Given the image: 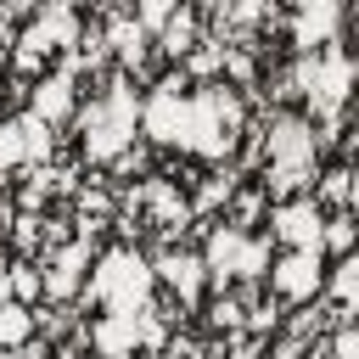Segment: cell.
Returning a JSON list of instances; mask_svg holds the SVG:
<instances>
[{"label": "cell", "mask_w": 359, "mask_h": 359, "mask_svg": "<svg viewBox=\"0 0 359 359\" xmlns=\"http://www.w3.org/2000/svg\"><path fill=\"white\" fill-rule=\"evenodd\" d=\"M180 90H185L180 79L157 84V95L140 107V129L151 140H163V146H185L196 157H224L230 140H236V129H241L236 95L224 84H208L196 95H180Z\"/></svg>", "instance_id": "obj_1"}, {"label": "cell", "mask_w": 359, "mask_h": 359, "mask_svg": "<svg viewBox=\"0 0 359 359\" xmlns=\"http://www.w3.org/2000/svg\"><path fill=\"white\" fill-rule=\"evenodd\" d=\"M6 275H11V303H17V297H34V292H39V275H34L28 264H11Z\"/></svg>", "instance_id": "obj_21"}, {"label": "cell", "mask_w": 359, "mask_h": 359, "mask_svg": "<svg viewBox=\"0 0 359 359\" xmlns=\"http://www.w3.org/2000/svg\"><path fill=\"white\" fill-rule=\"evenodd\" d=\"M0 303H11V275H6V264H0Z\"/></svg>", "instance_id": "obj_25"}, {"label": "cell", "mask_w": 359, "mask_h": 359, "mask_svg": "<svg viewBox=\"0 0 359 359\" xmlns=\"http://www.w3.org/2000/svg\"><path fill=\"white\" fill-rule=\"evenodd\" d=\"M269 280H275V292L286 297V303H303V297H314L320 292V280H325V269H320V252L309 247V252H286L275 269H269Z\"/></svg>", "instance_id": "obj_10"}, {"label": "cell", "mask_w": 359, "mask_h": 359, "mask_svg": "<svg viewBox=\"0 0 359 359\" xmlns=\"http://www.w3.org/2000/svg\"><path fill=\"white\" fill-rule=\"evenodd\" d=\"M84 258H90L84 241L62 247V252L50 258V269L39 275V292H50V297H73V292H79V269H84Z\"/></svg>", "instance_id": "obj_14"}, {"label": "cell", "mask_w": 359, "mask_h": 359, "mask_svg": "<svg viewBox=\"0 0 359 359\" xmlns=\"http://www.w3.org/2000/svg\"><path fill=\"white\" fill-rule=\"evenodd\" d=\"M34 337V314L22 303H0V348H22Z\"/></svg>", "instance_id": "obj_15"}, {"label": "cell", "mask_w": 359, "mask_h": 359, "mask_svg": "<svg viewBox=\"0 0 359 359\" xmlns=\"http://www.w3.org/2000/svg\"><path fill=\"white\" fill-rule=\"evenodd\" d=\"M314 191H320L325 202H337V208L348 213V196H353V185H348V174H342V168H337V174H325V180H320Z\"/></svg>", "instance_id": "obj_20"}, {"label": "cell", "mask_w": 359, "mask_h": 359, "mask_svg": "<svg viewBox=\"0 0 359 359\" xmlns=\"http://www.w3.org/2000/svg\"><path fill=\"white\" fill-rule=\"evenodd\" d=\"M73 112V73H50V79H39L34 84V118L50 129V123H62Z\"/></svg>", "instance_id": "obj_13"}, {"label": "cell", "mask_w": 359, "mask_h": 359, "mask_svg": "<svg viewBox=\"0 0 359 359\" xmlns=\"http://www.w3.org/2000/svg\"><path fill=\"white\" fill-rule=\"evenodd\" d=\"M135 123H140V107H135V90L129 84H112L90 101V112L79 118L84 129V157L90 163H118L135 140Z\"/></svg>", "instance_id": "obj_3"}, {"label": "cell", "mask_w": 359, "mask_h": 359, "mask_svg": "<svg viewBox=\"0 0 359 359\" xmlns=\"http://www.w3.org/2000/svg\"><path fill=\"white\" fill-rule=\"evenodd\" d=\"M90 342H95V353H101V359H129L135 348L163 342V325H157V314H151V309H140V314H101V320H95V331H90Z\"/></svg>", "instance_id": "obj_7"}, {"label": "cell", "mask_w": 359, "mask_h": 359, "mask_svg": "<svg viewBox=\"0 0 359 359\" xmlns=\"http://www.w3.org/2000/svg\"><path fill=\"white\" fill-rule=\"evenodd\" d=\"M151 280H163L168 292H180V303H196V292H202V258L196 252H163L151 264Z\"/></svg>", "instance_id": "obj_11"}, {"label": "cell", "mask_w": 359, "mask_h": 359, "mask_svg": "<svg viewBox=\"0 0 359 359\" xmlns=\"http://www.w3.org/2000/svg\"><path fill=\"white\" fill-rule=\"evenodd\" d=\"M337 22H342V11H337V0H309L303 11H297V45L303 50H314V45H331L337 39Z\"/></svg>", "instance_id": "obj_12"}, {"label": "cell", "mask_w": 359, "mask_h": 359, "mask_svg": "<svg viewBox=\"0 0 359 359\" xmlns=\"http://www.w3.org/2000/svg\"><path fill=\"white\" fill-rule=\"evenodd\" d=\"M331 353H337V359H359V337H353V325H337V342H331Z\"/></svg>", "instance_id": "obj_23"}, {"label": "cell", "mask_w": 359, "mask_h": 359, "mask_svg": "<svg viewBox=\"0 0 359 359\" xmlns=\"http://www.w3.org/2000/svg\"><path fill=\"white\" fill-rule=\"evenodd\" d=\"M269 230L292 247V252H320V230H325V213H320V202L314 196H292V202H280L275 208V219H269Z\"/></svg>", "instance_id": "obj_8"}, {"label": "cell", "mask_w": 359, "mask_h": 359, "mask_svg": "<svg viewBox=\"0 0 359 359\" xmlns=\"http://www.w3.org/2000/svg\"><path fill=\"white\" fill-rule=\"evenodd\" d=\"M297 84H303V95H309V107H314L320 118H337L348 84H353V62H348V50L331 45V50L309 56V62L297 67Z\"/></svg>", "instance_id": "obj_6"}, {"label": "cell", "mask_w": 359, "mask_h": 359, "mask_svg": "<svg viewBox=\"0 0 359 359\" xmlns=\"http://www.w3.org/2000/svg\"><path fill=\"white\" fill-rule=\"evenodd\" d=\"M264 151H269V191L275 196H297V191H309V180H314V151H320V135H314V123H303V118H275L269 123V135H264Z\"/></svg>", "instance_id": "obj_2"}, {"label": "cell", "mask_w": 359, "mask_h": 359, "mask_svg": "<svg viewBox=\"0 0 359 359\" xmlns=\"http://www.w3.org/2000/svg\"><path fill=\"white\" fill-rule=\"evenodd\" d=\"M348 241H353V219H348V213L325 219V230H320V252H325V247H331V252H348Z\"/></svg>", "instance_id": "obj_19"}, {"label": "cell", "mask_w": 359, "mask_h": 359, "mask_svg": "<svg viewBox=\"0 0 359 359\" xmlns=\"http://www.w3.org/2000/svg\"><path fill=\"white\" fill-rule=\"evenodd\" d=\"M191 45H196V22L180 11V17H168L163 22V50H174V56H191Z\"/></svg>", "instance_id": "obj_16"}, {"label": "cell", "mask_w": 359, "mask_h": 359, "mask_svg": "<svg viewBox=\"0 0 359 359\" xmlns=\"http://www.w3.org/2000/svg\"><path fill=\"white\" fill-rule=\"evenodd\" d=\"M213 325H241V303H213Z\"/></svg>", "instance_id": "obj_24"}, {"label": "cell", "mask_w": 359, "mask_h": 359, "mask_svg": "<svg viewBox=\"0 0 359 359\" xmlns=\"http://www.w3.org/2000/svg\"><path fill=\"white\" fill-rule=\"evenodd\" d=\"M168 17H174V11H168V6H163V0H151V6H140V22H135V28H140V34H146V28H163V22H168Z\"/></svg>", "instance_id": "obj_22"}, {"label": "cell", "mask_w": 359, "mask_h": 359, "mask_svg": "<svg viewBox=\"0 0 359 359\" xmlns=\"http://www.w3.org/2000/svg\"><path fill=\"white\" fill-rule=\"evenodd\" d=\"M112 45L123 50V62H140V56H146V34H140L135 22H112Z\"/></svg>", "instance_id": "obj_18"}, {"label": "cell", "mask_w": 359, "mask_h": 359, "mask_svg": "<svg viewBox=\"0 0 359 359\" xmlns=\"http://www.w3.org/2000/svg\"><path fill=\"white\" fill-rule=\"evenodd\" d=\"M151 264L140 258V252H129V247H118V252H107L101 264H95V275L84 280V297L90 303H101L107 314H140L146 303H151Z\"/></svg>", "instance_id": "obj_4"}, {"label": "cell", "mask_w": 359, "mask_h": 359, "mask_svg": "<svg viewBox=\"0 0 359 359\" xmlns=\"http://www.w3.org/2000/svg\"><path fill=\"white\" fill-rule=\"evenodd\" d=\"M230 359H252V348H236V353H230Z\"/></svg>", "instance_id": "obj_26"}, {"label": "cell", "mask_w": 359, "mask_h": 359, "mask_svg": "<svg viewBox=\"0 0 359 359\" xmlns=\"http://www.w3.org/2000/svg\"><path fill=\"white\" fill-rule=\"evenodd\" d=\"M353 292H359V264H353V258H342V264H337V275H331V297H337V309H342V314L353 309Z\"/></svg>", "instance_id": "obj_17"}, {"label": "cell", "mask_w": 359, "mask_h": 359, "mask_svg": "<svg viewBox=\"0 0 359 359\" xmlns=\"http://www.w3.org/2000/svg\"><path fill=\"white\" fill-rule=\"evenodd\" d=\"M264 264H269V252H264V241H252L247 230L219 224V230L208 236L202 275H213V280H252V275H264Z\"/></svg>", "instance_id": "obj_5"}, {"label": "cell", "mask_w": 359, "mask_h": 359, "mask_svg": "<svg viewBox=\"0 0 359 359\" xmlns=\"http://www.w3.org/2000/svg\"><path fill=\"white\" fill-rule=\"evenodd\" d=\"M50 151V129L34 118V112H17L0 123V168H22V163H39Z\"/></svg>", "instance_id": "obj_9"}]
</instances>
